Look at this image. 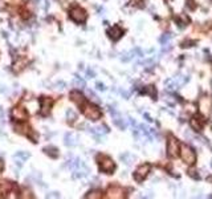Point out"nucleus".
Segmentation results:
<instances>
[{"label":"nucleus","instance_id":"obj_6","mask_svg":"<svg viewBox=\"0 0 212 199\" xmlns=\"http://www.w3.org/2000/svg\"><path fill=\"white\" fill-rule=\"evenodd\" d=\"M150 172V165H141L139 167L135 170V172H134V179L137 182H142L143 179L147 177V174Z\"/></svg>","mask_w":212,"mask_h":199},{"label":"nucleus","instance_id":"obj_23","mask_svg":"<svg viewBox=\"0 0 212 199\" xmlns=\"http://www.w3.org/2000/svg\"><path fill=\"white\" fill-rule=\"evenodd\" d=\"M97 89H99V90H105V85L101 84V82H97Z\"/></svg>","mask_w":212,"mask_h":199},{"label":"nucleus","instance_id":"obj_24","mask_svg":"<svg viewBox=\"0 0 212 199\" xmlns=\"http://www.w3.org/2000/svg\"><path fill=\"white\" fill-rule=\"evenodd\" d=\"M86 74H89V76H92V77H93V76H94V73H93L90 69H89V71H86Z\"/></svg>","mask_w":212,"mask_h":199},{"label":"nucleus","instance_id":"obj_19","mask_svg":"<svg viewBox=\"0 0 212 199\" xmlns=\"http://www.w3.org/2000/svg\"><path fill=\"white\" fill-rule=\"evenodd\" d=\"M145 93H146V94H150L152 98H155V96H157V92H155L154 86H147V88L145 89Z\"/></svg>","mask_w":212,"mask_h":199},{"label":"nucleus","instance_id":"obj_7","mask_svg":"<svg viewBox=\"0 0 212 199\" xmlns=\"http://www.w3.org/2000/svg\"><path fill=\"white\" fill-rule=\"evenodd\" d=\"M53 101L49 97H41L40 98V112H41L42 115H48L49 112L52 109Z\"/></svg>","mask_w":212,"mask_h":199},{"label":"nucleus","instance_id":"obj_12","mask_svg":"<svg viewBox=\"0 0 212 199\" xmlns=\"http://www.w3.org/2000/svg\"><path fill=\"white\" fill-rule=\"evenodd\" d=\"M190 124H191L194 130H201V128H203V125H204V119L198 117V115H195V117H192Z\"/></svg>","mask_w":212,"mask_h":199},{"label":"nucleus","instance_id":"obj_16","mask_svg":"<svg viewBox=\"0 0 212 199\" xmlns=\"http://www.w3.org/2000/svg\"><path fill=\"white\" fill-rule=\"evenodd\" d=\"M76 118H77V113L73 110V109H68V110H66V119H68L69 122H73Z\"/></svg>","mask_w":212,"mask_h":199},{"label":"nucleus","instance_id":"obj_10","mask_svg":"<svg viewBox=\"0 0 212 199\" xmlns=\"http://www.w3.org/2000/svg\"><path fill=\"white\" fill-rule=\"evenodd\" d=\"M108 197L109 198H123V190L118 186H111L108 190Z\"/></svg>","mask_w":212,"mask_h":199},{"label":"nucleus","instance_id":"obj_9","mask_svg":"<svg viewBox=\"0 0 212 199\" xmlns=\"http://www.w3.org/2000/svg\"><path fill=\"white\" fill-rule=\"evenodd\" d=\"M108 35L110 36L111 40H114V41H117V40H119L122 37V35H123V31H122L121 28H119L118 25H114L113 28H110L108 31Z\"/></svg>","mask_w":212,"mask_h":199},{"label":"nucleus","instance_id":"obj_3","mask_svg":"<svg viewBox=\"0 0 212 199\" xmlns=\"http://www.w3.org/2000/svg\"><path fill=\"white\" fill-rule=\"evenodd\" d=\"M180 157L186 163L190 165V166H192L196 162V154H195V151L187 145H183L180 147Z\"/></svg>","mask_w":212,"mask_h":199},{"label":"nucleus","instance_id":"obj_20","mask_svg":"<svg viewBox=\"0 0 212 199\" xmlns=\"http://www.w3.org/2000/svg\"><path fill=\"white\" fill-rule=\"evenodd\" d=\"M86 198H101V195H99V191H92L86 195Z\"/></svg>","mask_w":212,"mask_h":199},{"label":"nucleus","instance_id":"obj_13","mask_svg":"<svg viewBox=\"0 0 212 199\" xmlns=\"http://www.w3.org/2000/svg\"><path fill=\"white\" fill-rule=\"evenodd\" d=\"M13 188V183L8 181H0V192H3V194H5V192L11 191Z\"/></svg>","mask_w":212,"mask_h":199},{"label":"nucleus","instance_id":"obj_5","mask_svg":"<svg viewBox=\"0 0 212 199\" xmlns=\"http://www.w3.org/2000/svg\"><path fill=\"white\" fill-rule=\"evenodd\" d=\"M167 153L171 158H176L179 155V142L174 137L168 138L167 142Z\"/></svg>","mask_w":212,"mask_h":199},{"label":"nucleus","instance_id":"obj_8","mask_svg":"<svg viewBox=\"0 0 212 199\" xmlns=\"http://www.w3.org/2000/svg\"><path fill=\"white\" fill-rule=\"evenodd\" d=\"M70 100L74 104H77V106H84L85 105V97L82 93H80L78 90H73L70 93Z\"/></svg>","mask_w":212,"mask_h":199},{"label":"nucleus","instance_id":"obj_1","mask_svg":"<svg viewBox=\"0 0 212 199\" xmlns=\"http://www.w3.org/2000/svg\"><path fill=\"white\" fill-rule=\"evenodd\" d=\"M97 161L99 165V170L106 172V174H111V172L115 170V165H114V162H113V159L106 157V155H99L97 158Z\"/></svg>","mask_w":212,"mask_h":199},{"label":"nucleus","instance_id":"obj_11","mask_svg":"<svg viewBox=\"0 0 212 199\" xmlns=\"http://www.w3.org/2000/svg\"><path fill=\"white\" fill-rule=\"evenodd\" d=\"M12 117L13 119H16V121H23V119H25L28 117V114H26V112L24 109L21 108H15L12 110Z\"/></svg>","mask_w":212,"mask_h":199},{"label":"nucleus","instance_id":"obj_15","mask_svg":"<svg viewBox=\"0 0 212 199\" xmlns=\"http://www.w3.org/2000/svg\"><path fill=\"white\" fill-rule=\"evenodd\" d=\"M58 150L55 147V146H46V147H44V153H46L48 155H51L52 158H56L58 155Z\"/></svg>","mask_w":212,"mask_h":199},{"label":"nucleus","instance_id":"obj_18","mask_svg":"<svg viewBox=\"0 0 212 199\" xmlns=\"http://www.w3.org/2000/svg\"><path fill=\"white\" fill-rule=\"evenodd\" d=\"M73 85H74L76 88H85V81L80 77H76L73 80Z\"/></svg>","mask_w":212,"mask_h":199},{"label":"nucleus","instance_id":"obj_21","mask_svg":"<svg viewBox=\"0 0 212 199\" xmlns=\"http://www.w3.org/2000/svg\"><path fill=\"white\" fill-rule=\"evenodd\" d=\"M170 39H171V35H168V33H167V35H164L163 37L161 39V43H162V44H164V43L167 44V43L170 41Z\"/></svg>","mask_w":212,"mask_h":199},{"label":"nucleus","instance_id":"obj_22","mask_svg":"<svg viewBox=\"0 0 212 199\" xmlns=\"http://www.w3.org/2000/svg\"><path fill=\"white\" fill-rule=\"evenodd\" d=\"M60 195L57 194V192H51V194L46 195V198H58Z\"/></svg>","mask_w":212,"mask_h":199},{"label":"nucleus","instance_id":"obj_4","mask_svg":"<svg viewBox=\"0 0 212 199\" xmlns=\"http://www.w3.org/2000/svg\"><path fill=\"white\" fill-rule=\"evenodd\" d=\"M69 16L74 23H85L86 21V15L85 9H82L81 7H73V8L69 11Z\"/></svg>","mask_w":212,"mask_h":199},{"label":"nucleus","instance_id":"obj_2","mask_svg":"<svg viewBox=\"0 0 212 199\" xmlns=\"http://www.w3.org/2000/svg\"><path fill=\"white\" fill-rule=\"evenodd\" d=\"M82 110H84L85 117L92 119V121H97V119H99V118H101V115H102V113L98 109V106H95L93 104H85Z\"/></svg>","mask_w":212,"mask_h":199},{"label":"nucleus","instance_id":"obj_14","mask_svg":"<svg viewBox=\"0 0 212 199\" xmlns=\"http://www.w3.org/2000/svg\"><path fill=\"white\" fill-rule=\"evenodd\" d=\"M77 144V138H76L74 134L72 133H66L65 134V145L66 146H74Z\"/></svg>","mask_w":212,"mask_h":199},{"label":"nucleus","instance_id":"obj_17","mask_svg":"<svg viewBox=\"0 0 212 199\" xmlns=\"http://www.w3.org/2000/svg\"><path fill=\"white\" fill-rule=\"evenodd\" d=\"M15 158L16 159H21V162H24V161H26V159L29 158V154H28V153L19 151V153H16V154H15Z\"/></svg>","mask_w":212,"mask_h":199},{"label":"nucleus","instance_id":"obj_25","mask_svg":"<svg viewBox=\"0 0 212 199\" xmlns=\"http://www.w3.org/2000/svg\"><path fill=\"white\" fill-rule=\"evenodd\" d=\"M3 169H4V165H3V162H2V161H0V171H2V170H3Z\"/></svg>","mask_w":212,"mask_h":199}]
</instances>
